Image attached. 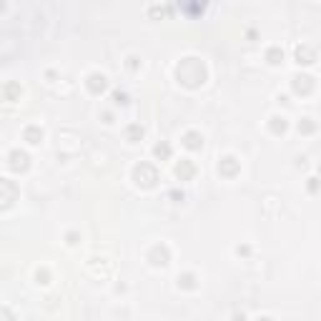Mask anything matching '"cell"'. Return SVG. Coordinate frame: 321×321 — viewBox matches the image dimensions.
I'll return each mask as SVG.
<instances>
[{
  "label": "cell",
  "instance_id": "cell-1",
  "mask_svg": "<svg viewBox=\"0 0 321 321\" xmlns=\"http://www.w3.org/2000/svg\"><path fill=\"white\" fill-rule=\"evenodd\" d=\"M176 78L186 88H198V86L206 83V66L198 58H184L176 66Z\"/></svg>",
  "mask_w": 321,
  "mask_h": 321
},
{
  "label": "cell",
  "instance_id": "cell-2",
  "mask_svg": "<svg viewBox=\"0 0 321 321\" xmlns=\"http://www.w3.org/2000/svg\"><path fill=\"white\" fill-rule=\"evenodd\" d=\"M133 181H136L140 188H153V186L158 184V171H156V166H150V164H138V166L133 168Z\"/></svg>",
  "mask_w": 321,
  "mask_h": 321
},
{
  "label": "cell",
  "instance_id": "cell-3",
  "mask_svg": "<svg viewBox=\"0 0 321 321\" xmlns=\"http://www.w3.org/2000/svg\"><path fill=\"white\" fill-rule=\"evenodd\" d=\"M18 184L10 181V178H0V211L10 208L16 201H18Z\"/></svg>",
  "mask_w": 321,
  "mask_h": 321
},
{
  "label": "cell",
  "instance_id": "cell-4",
  "mask_svg": "<svg viewBox=\"0 0 321 321\" xmlns=\"http://www.w3.org/2000/svg\"><path fill=\"white\" fill-rule=\"evenodd\" d=\"M8 166H10L13 171L23 174V171H28V168H30V156H28L26 150H10V160H8Z\"/></svg>",
  "mask_w": 321,
  "mask_h": 321
},
{
  "label": "cell",
  "instance_id": "cell-5",
  "mask_svg": "<svg viewBox=\"0 0 321 321\" xmlns=\"http://www.w3.org/2000/svg\"><path fill=\"white\" fill-rule=\"evenodd\" d=\"M238 168H241V164H238L234 156H226V158L218 160V174L226 176V178H234V176L238 174Z\"/></svg>",
  "mask_w": 321,
  "mask_h": 321
},
{
  "label": "cell",
  "instance_id": "cell-6",
  "mask_svg": "<svg viewBox=\"0 0 321 321\" xmlns=\"http://www.w3.org/2000/svg\"><path fill=\"white\" fill-rule=\"evenodd\" d=\"M168 258H171V254H168V248L166 246H153L150 251H148V261L153 264V266H166L168 264Z\"/></svg>",
  "mask_w": 321,
  "mask_h": 321
},
{
  "label": "cell",
  "instance_id": "cell-7",
  "mask_svg": "<svg viewBox=\"0 0 321 321\" xmlns=\"http://www.w3.org/2000/svg\"><path fill=\"white\" fill-rule=\"evenodd\" d=\"M108 88V78L103 73H90L88 76V90L90 93H103Z\"/></svg>",
  "mask_w": 321,
  "mask_h": 321
},
{
  "label": "cell",
  "instance_id": "cell-8",
  "mask_svg": "<svg viewBox=\"0 0 321 321\" xmlns=\"http://www.w3.org/2000/svg\"><path fill=\"white\" fill-rule=\"evenodd\" d=\"M291 86H294V90H296V93L306 96V93H311V90H314V86H316V83H314V78H311V76H296Z\"/></svg>",
  "mask_w": 321,
  "mask_h": 321
},
{
  "label": "cell",
  "instance_id": "cell-9",
  "mask_svg": "<svg viewBox=\"0 0 321 321\" xmlns=\"http://www.w3.org/2000/svg\"><path fill=\"white\" fill-rule=\"evenodd\" d=\"M176 176L181 181H191L196 176V164H194V160H181V164L176 166Z\"/></svg>",
  "mask_w": 321,
  "mask_h": 321
},
{
  "label": "cell",
  "instance_id": "cell-10",
  "mask_svg": "<svg viewBox=\"0 0 321 321\" xmlns=\"http://www.w3.org/2000/svg\"><path fill=\"white\" fill-rule=\"evenodd\" d=\"M184 146H186V148H191V150H196V148H201V146H204V136H201L198 130H188V133L184 136Z\"/></svg>",
  "mask_w": 321,
  "mask_h": 321
},
{
  "label": "cell",
  "instance_id": "cell-11",
  "mask_svg": "<svg viewBox=\"0 0 321 321\" xmlns=\"http://www.w3.org/2000/svg\"><path fill=\"white\" fill-rule=\"evenodd\" d=\"M23 136H26L28 143H40V140H43V130H40L38 126H28Z\"/></svg>",
  "mask_w": 321,
  "mask_h": 321
},
{
  "label": "cell",
  "instance_id": "cell-12",
  "mask_svg": "<svg viewBox=\"0 0 321 321\" xmlns=\"http://www.w3.org/2000/svg\"><path fill=\"white\" fill-rule=\"evenodd\" d=\"M296 58H298V63H314V50L311 48H306V46H301V48H296Z\"/></svg>",
  "mask_w": 321,
  "mask_h": 321
},
{
  "label": "cell",
  "instance_id": "cell-13",
  "mask_svg": "<svg viewBox=\"0 0 321 321\" xmlns=\"http://www.w3.org/2000/svg\"><path fill=\"white\" fill-rule=\"evenodd\" d=\"M153 156L160 158V160H166V158L171 156V146H168V143H156V146H153Z\"/></svg>",
  "mask_w": 321,
  "mask_h": 321
},
{
  "label": "cell",
  "instance_id": "cell-14",
  "mask_svg": "<svg viewBox=\"0 0 321 321\" xmlns=\"http://www.w3.org/2000/svg\"><path fill=\"white\" fill-rule=\"evenodd\" d=\"M6 98L8 100H18L20 98V86L18 83H8L6 86Z\"/></svg>",
  "mask_w": 321,
  "mask_h": 321
},
{
  "label": "cell",
  "instance_id": "cell-15",
  "mask_svg": "<svg viewBox=\"0 0 321 321\" xmlns=\"http://www.w3.org/2000/svg\"><path fill=\"white\" fill-rule=\"evenodd\" d=\"M126 136H128V140H130V143H136V140H140V138H143V128H140V126H128Z\"/></svg>",
  "mask_w": 321,
  "mask_h": 321
},
{
  "label": "cell",
  "instance_id": "cell-16",
  "mask_svg": "<svg viewBox=\"0 0 321 321\" xmlns=\"http://www.w3.org/2000/svg\"><path fill=\"white\" fill-rule=\"evenodd\" d=\"M178 286H184V288H194V286H196V276H194V274H184V276H178Z\"/></svg>",
  "mask_w": 321,
  "mask_h": 321
},
{
  "label": "cell",
  "instance_id": "cell-17",
  "mask_svg": "<svg viewBox=\"0 0 321 321\" xmlns=\"http://www.w3.org/2000/svg\"><path fill=\"white\" fill-rule=\"evenodd\" d=\"M266 58H268V63H274V66H276V63H281V60H284V53H281L278 48H268Z\"/></svg>",
  "mask_w": 321,
  "mask_h": 321
},
{
  "label": "cell",
  "instance_id": "cell-18",
  "mask_svg": "<svg viewBox=\"0 0 321 321\" xmlns=\"http://www.w3.org/2000/svg\"><path fill=\"white\" fill-rule=\"evenodd\" d=\"M268 128H271L274 133H284V130H286V120H284V118H271Z\"/></svg>",
  "mask_w": 321,
  "mask_h": 321
},
{
  "label": "cell",
  "instance_id": "cell-19",
  "mask_svg": "<svg viewBox=\"0 0 321 321\" xmlns=\"http://www.w3.org/2000/svg\"><path fill=\"white\" fill-rule=\"evenodd\" d=\"M314 128H316V126H314V120H311V118H304V120L298 123V130H301V133H311Z\"/></svg>",
  "mask_w": 321,
  "mask_h": 321
},
{
  "label": "cell",
  "instance_id": "cell-20",
  "mask_svg": "<svg viewBox=\"0 0 321 321\" xmlns=\"http://www.w3.org/2000/svg\"><path fill=\"white\" fill-rule=\"evenodd\" d=\"M0 321H16V316L8 306H0Z\"/></svg>",
  "mask_w": 321,
  "mask_h": 321
},
{
  "label": "cell",
  "instance_id": "cell-21",
  "mask_svg": "<svg viewBox=\"0 0 321 321\" xmlns=\"http://www.w3.org/2000/svg\"><path fill=\"white\" fill-rule=\"evenodd\" d=\"M113 100H116L118 106H123V103H128V96H126L123 90H116V93H113Z\"/></svg>",
  "mask_w": 321,
  "mask_h": 321
},
{
  "label": "cell",
  "instance_id": "cell-22",
  "mask_svg": "<svg viewBox=\"0 0 321 321\" xmlns=\"http://www.w3.org/2000/svg\"><path fill=\"white\" fill-rule=\"evenodd\" d=\"M38 281H40V284H48V271H46V268L38 271Z\"/></svg>",
  "mask_w": 321,
  "mask_h": 321
},
{
  "label": "cell",
  "instance_id": "cell-23",
  "mask_svg": "<svg viewBox=\"0 0 321 321\" xmlns=\"http://www.w3.org/2000/svg\"><path fill=\"white\" fill-rule=\"evenodd\" d=\"M171 198H176V201H184V194H178V191H171Z\"/></svg>",
  "mask_w": 321,
  "mask_h": 321
},
{
  "label": "cell",
  "instance_id": "cell-24",
  "mask_svg": "<svg viewBox=\"0 0 321 321\" xmlns=\"http://www.w3.org/2000/svg\"><path fill=\"white\" fill-rule=\"evenodd\" d=\"M258 321H274V318H268V316H264V318H258Z\"/></svg>",
  "mask_w": 321,
  "mask_h": 321
}]
</instances>
